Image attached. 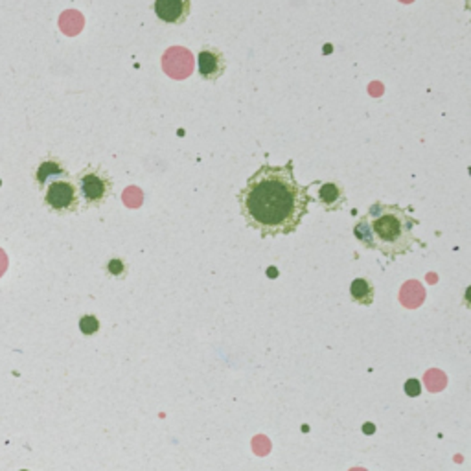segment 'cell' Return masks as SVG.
<instances>
[{
	"label": "cell",
	"mask_w": 471,
	"mask_h": 471,
	"mask_svg": "<svg viewBox=\"0 0 471 471\" xmlns=\"http://www.w3.org/2000/svg\"><path fill=\"white\" fill-rule=\"evenodd\" d=\"M160 65L172 79H186L193 72V55L184 46H172L164 52Z\"/></svg>",
	"instance_id": "5"
},
{
	"label": "cell",
	"mask_w": 471,
	"mask_h": 471,
	"mask_svg": "<svg viewBox=\"0 0 471 471\" xmlns=\"http://www.w3.org/2000/svg\"><path fill=\"white\" fill-rule=\"evenodd\" d=\"M45 207L58 215H72L81 208V199L76 188V183L70 177H60L45 184L43 188Z\"/></svg>",
	"instance_id": "4"
},
{
	"label": "cell",
	"mask_w": 471,
	"mask_h": 471,
	"mask_svg": "<svg viewBox=\"0 0 471 471\" xmlns=\"http://www.w3.org/2000/svg\"><path fill=\"white\" fill-rule=\"evenodd\" d=\"M22 471H26V469H22Z\"/></svg>",
	"instance_id": "14"
},
{
	"label": "cell",
	"mask_w": 471,
	"mask_h": 471,
	"mask_svg": "<svg viewBox=\"0 0 471 471\" xmlns=\"http://www.w3.org/2000/svg\"><path fill=\"white\" fill-rule=\"evenodd\" d=\"M79 329L83 336H94L100 331V321L94 315H83L79 319Z\"/></svg>",
	"instance_id": "12"
},
{
	"label": "cell",
	"mask_w": 471,
	"mask_h": 471,
	"mask_svg": "<svg viewBox=\"0 0 471 471\" xmlns=\"http://www.w3.org/2000/svg\"><path fill=\"white\" fill-rule=\"evenodd\" d=\"M60 177H70L61 160H58V158H46V160H43L37 166L36 181H37V184H39L41 190L45 188L46 183H50L53 179H60Z\"/></svg>",
	"instance_id": "9"
},
{
	"label": "cell",
	"mask_w": 471,
	"mask_h": 471,
	"mask_svg": "<svg viewBox=\"0 0 471 471\" xmlns=\"http://www.w3.org/2000/svg\"><path fill=\"white\" fill-rule=\"evenodd\" d=\"M105 271L109 276H113V279H126L127 276V264L124 258H110L107 264H105Z\"/></svg>",
	"instance_id": "11"
},
{
	"label": "cell",
	"mask_w": 471,
	"mask_h": 471,
	"mask_svg": "<svg viewBox=\"0 0 471 471\" xmlns=\"http://www.w3.org/2000/svg\"><path fill=\"white\" fill-rule=\"evenodd\" d=\"M317 186V196L313 201H317L326 212L334 214V212H341L346 207V191L345 186L341 183H321L315 181L313 183Z\"/></svg>",
	"instance_id": "7"
},
{
	"label": "cell",
	"mask_w": 471,
	"mask_h": 471,
	"mask_svg": "<svg viewBox=\"0 0 471 471\" xmlns=\"http://www.w3.org/2000/svg\"><path fill=\"white\" fill-rule=\"evenodd\" d=\"M405 394L409 398H417L422 394V383L418 379H407L405 381Z\"/></svg>",
	"instance_id": "13"
},
{
	"label": "cell",
	"mask_w": 471,
	"mask_h": 471,
	"mask_svg": "<svg viewBox=\"0 0 471 471\" xmlns=\"http://www.w3.org/2000/svg\"><path fill=\"white\" fill-rule=\"evenodd\" d=\"M153 10L164 24H184L191 13V0H155Z\"/></svg>",
	"instance_id": "8"
},
{
	"label": "cell",
	"mask_w": 471,
	"mask_h": 471,
	"mask_svg": "<svg viewBox=\"0 0 471 471\" xmlns=\"http://www.w3.org/2000/svg\"><path fill=\"white\" fill-rule=\"evenodd\" d=\"M409 212L403 207L378 201L357 221L353 236L365 248H374L385 258L396 260L410 253L417 245L426 247L420 238L414 236V229L420 225V221Z\"/></svg>",
	"instance_id": "2"
},
{
	"label": "cell",
	"mask_w": 471,
	"mask_h": 471,
	"mask_svg": "<svg viewBox=\"0 0 471 471\" xmlns=\"http://www.w3.org/2000/svg\"><path fill=\"white\" fill-rule=\"evenodd\" d=\"M198 72L203 81H217L227 72L225 53L214 46H203L198 53Z\"/></svg>",
	"instance_id": "6"
},
{
	"label": "cell",
	"mask_w": 471,
	"mask_h": 471,
	"mask_svg": "<svg viewBox=\"0 0 471 471\" xmlns=\"http://www.w3.org/2000/svg\"><path fill=\"white\" fill-rule=\"evenodd\" d=\"M350 298L359 306H372L376 298V288L369 279H355L350 284Z\"/></svg>",
	"instance_id": "10"
},
{
	"label": "cell",
	"mask_w": 471,
	"mask_h": 471,
	"mask_svg": "<svg viewBox=\"0 0 471 471\" xmlns=\"http://www.w3.org/2000/svg\"><path fill=\"white\" fill-rule=\"evenodd\" d=\"M76 188L83 205L87 208H100L113 196L115 181L102 166L89 164L77 172Z\"/></svg>",
	"instance_id": "3"
},
{
	"label": "cell",
	"mask_w": 471,
	"mask_h": 471,
	"mask_svg": "<svg viewBox=\"0 0 471 471\" xmlns=\"http://www.w3.org/2000/svg\"><path fill=\"white\" fill-rule=\"evenodd\" d=\"M240 212L248 229L262 238L289 236L298 231L312 198L308 186L295 177V162L262 164L238 191Z\"/></svg>",
	"instance_id": "1"
}]
</instances>
